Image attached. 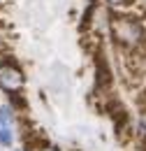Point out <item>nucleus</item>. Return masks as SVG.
<instances>
[{
    "mask_svg": "<svg viewBox=\"0 0 146 151\" xmlns=\"http://www.w3.org/2000/svg\"><path fill=\"white\" fill-rule=\"evenodd\" d=\"M109 33L114 42L118 47H123L125 51L137 49L146 42V30L142 21L137 17H128V14H114L109 12Z\"/></svg>",
    "mask_w": 146,
    "mask_h": 151,
    "instance_id": "f257e3e1",
    "label": "nucleus"
},
{
    "mask_svg": "<svg viewBox=\"0 0 146 151\" xmlns=\"http://www.w3.org/2000/svg\"><path fill=\"white\" fill-rule=\"evenodd\" d=\"M114 77H111V68L107 63V58L102 54H95V88L102 91V88H109Z\"/></svg>",
    "mask_w": 146,
    "mask_h": 151,
    "instance_id": "f03ea898",
    "label": "nucleus"
},
{
    "mask_svg": "<svg viewBox=\"0 0 146 151\" xmlns=\"http://www.w3.org/2000/svg\"><path fill=\"white\" fill-rule=\"evenodd\" d=\"M23 86V75L21 68H2L0 70V88L12 93V91H21Z\"/></svg>",
    "mask_w": 146,
    "mask_h": 151,
    "instance_id": "7ed1b4c3",
    "label": "nucleus"
},
{
    "mask_svg": "<svg viewBox=\"0 0 146 151\" xmlns=\"http://www.w3.org/2000/svg\"><path fill=\"white\" fill-rule=\"evenodd\" d=\"M9 95V107L14 109V112H26V107H28V100L23 98V93H19V91H12Z\"/></svg>",
    "mask_w": 146,
    "mask_h": 151,
    "instance_id": "20e7f679",
    "label": "nucleus"
},
{
    "mask_svg": "<svg viewBox=\"0 0 146 151\" xmlns=\"http://www.w3.org/2000/svg\"><path fill=\"white\" fill-rule=\"evenodd\" d=\"M14 109L9 107V105H2L0 107V123L2 126H7V128H12V123H14Z\"/></svg>",
    "mask_w": 146,
    "mask_h": 151,
    "instance_id": "39448f33",
    "label": "nucleus"
},
{
    "mask_svg": "<svg viewBox=\"0 0 146 151\" xmlns=\"http://www.w3.org/2000/svg\"><path fill=\"white\" fill-rule=\"evenodd\" d=\"M0 144L2 147H12V128L0 123Z\"/></svg>",
    "mask_w": 146,
    "mask_h": 151,
    "instance_id": "423d86ee",
    "label": "nucleus"
},
{
    "mask_svg": "<svg viewBox=\"0 0 146 151\" xmlns=\"http://www.w3.org/2000/svg\"><path fill=\"white\" fill-rule=\"evenodd\" d=\"M2 68H19V60L12 56V54H5V56L0 58V70H2Z\"/></svg>",
    "mask_w": 146,
    "mask_h": 151,
    "instance_id": "0eeeda50",
    "label": "nucleus"
},
{
    "mask_svg": "<svg viewBox=\"0 0 146 151\" xmlns=\"http://www.w3.org/2000/svg\"><path fill=\"white\" fill-rule=\"evenodd\" d=\"M111 7H123V5H130V2H135V0H107Z\"/></svg>",
    "mask_w": 146,
    "mask_h": 151,
    "instance_id": "6e6552de",
    "label": "nucleus"
},
{
    "mask_svg": "<svg viewBox=\"0 0 146 151\" xmlns=\"http://www.w3.org/2000/svg\"><path fill=\"white\" fill-rule=\"evenodd\" d=\"M42 151H60V149H56V147H49V149H42Z\"/></svg>",
    "mask_w": 146,
    "mask_h": 151,
    "instance_id": "1a4fd4ad",
    "label": "nucleus"
},
{
    "mask_svg": "<svg viewBox=\"0 0 146 151\" xmlns=\"http://www.w3.org/2000/svg\"><path fill=\"white\" fill-rule=\"evenodd\" d=\"M2 28H7V23H5V21H0V30H2Z\"/></svg>",
    "mask_w": 146,
    "mask_h": 151,
    "instance_id": "9d476101",
    "label": "nucleus"
},
{
    "mask_svg": "<svg viewBox=\"0 0 146 151\" xmlns=\"http://www.w3.org/2000/svg\"><path fill=\"white\" fill-rule=\"evenodd\" d=\"M5 2H7V0H0V5H5Z\"/></svg>",
    "mask_w": 146,
    "mask_h": 151,
    "instance_id": "9b49d317",
    "label": "nucleus"
},
{
    "mask_svg": "<svg viewBox=\"0 0 146 151\" xmlns=\"http://www.w3.org/2000/svg\"><path fill=\"white\" fill-rule=\"evenodd\" d=\"M16 151H28V149H16Z\"/></svg>",
    "mask_w": 146,
    "mask_h": 151,
    "instance_id": "f8f14e48",
    "label": "nucleus"
}]
</instances>
